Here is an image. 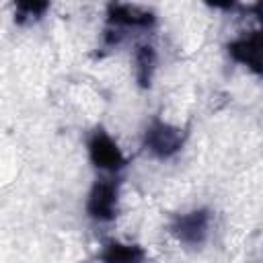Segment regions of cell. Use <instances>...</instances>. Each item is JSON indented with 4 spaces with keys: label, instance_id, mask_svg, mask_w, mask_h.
Segmentation results:
<instances>
[{
    "label": "cell",
    "instance_id": "cell-5",
    "mask_svg": "<svg viewBox=\"0 0 263 263\" xmlns=\"http://www.w3.org/2000/svg\"><path fill=\"white\" fill-rule=\"evenodd\" d=\"M228 53L236 62L245 64L255 74H259L261 72V33L253 31L251 35H245V37H238V39L230 41L228 43Z\"/></svg>",
    "mask_w": 263,
    "mask_h": 263
},
{
    "label": "cell",
    "instance_id": "cell-8",
    "mask_svg": "<svg viewBox=\"0 0 263 263\" xmlns=\"http://www.w3.org/2000/svg\"><path fill=\"white\" fill-rule=\"evenodd\" d=\"M134 62H136V80L142 88H148L150 86V80H152V72H154V64H156V53H154V47L144 43V45H138L136 47V53H134Z\"/></svg>",
    "mask_w": 263,
    "mask_h": 263
},
{
    "label": "cell",
    "instance_id": "cell-4",
    "mask_svg": "<svg viewBox=\"0 0 263 263\" xmlns=\"http://www.w3.org/2000/svg\"><path fill=\"white\" fill-rule=\"evenodd\" d=\"M115 205H117V183L103 179L99 181L86 201V212L90 218L99 222H109L115 218Z\"/></svg>",
    "mask_w": 263,
    "mask_h": 263
},
{
    "label": "cell",
    "instance_id": "cell-1",
    "mask_svg": "<svg viewBox=\"0 0 263 263\" xmlns=\"http://www.w3.org/2000/svg\"><path fill=\"white\" fill-rule=\"evenodd\" d=\"M183 132L171 123H164L160 119H154L144 134V146L156 156V158H171L177 154L183 146Z\"/></svg>",
    "mask_w": 263,
    "mask_h": 263
},
{
    "label": "cell",
    "instance_id": "cell-3",
    "mask_svg": "<svg viewBox=\"0 0 263 263\" xmlns=\"http://www.w3.org/2000/svg\"><path fill=\"white\" fill-rule=\"evenodd\" d=\"M88 154H90L92 164L103 168V171H119L125 164V158H123L119 146L103 129H95L90 134V138H88Z\"/></svg>",
    "mask_w": 263,
    "mask_h": 263
},
{
    "label": "cell",
    "instance_id": "cell-7",
    "mask_svg": "<svg viewBox=\"0 0 263 263\" xmlns=\"http://www.w3.org/2000/svg\"><path fill=\"white\" fill-rule=\"evenodd\" d=\"M146 253L138 245H123L117 240H111L101 251L103 263H144Z\"/></svg>",
    "mask_w": 263,
    "mask_h": 263
},
{
    "label": "cell",
    "instance_id": "cell-6",
    "mask_svg": "<svg viewBox=\"0 0 263 263\" xmlns=\"http://www.w3.org/2000/svg\"><path fill=\"white\" fill-rule=\"evenodd\" d=\"M107 16L111 27H148L154 23V14L148 8L132 4H109Z\"/></svg>",
    "mask_w": 263,
    "mask_h": 263
},
{
    "label": "cell",
    "instance_id": "cell-9",
    "mask_svg": "<svg viewBox=\"0 0 263 263\" xmlns=\"http://www.w3.org/2000/svg\"><path fill=\"white\" fill-rule=\"evenodd\" d=\"M47 8H49L47 2H18L16 10H14V18H16V23L23 25V23L39 18Z\"/></svg>",
    "mask_w": 263,
    "mask_h": 263
},
{
    "label": "cell",
    "instance_id": "cell-2",
    "mask_svg": "<svg viewBox=\"0 0 263 263\" xmlns=\"http://www.w3.org/2000/svg\"><path fill=\"white\" fill-rule=\"evenodd\" d=\"M208 228H210V212L203 208L175 216V220L171 222V232L177 236V240L189 247L201 245L208 236Z\"/></svg>",
    "mask_w": 263,
    "mask_h": 263
}]
</instances>
